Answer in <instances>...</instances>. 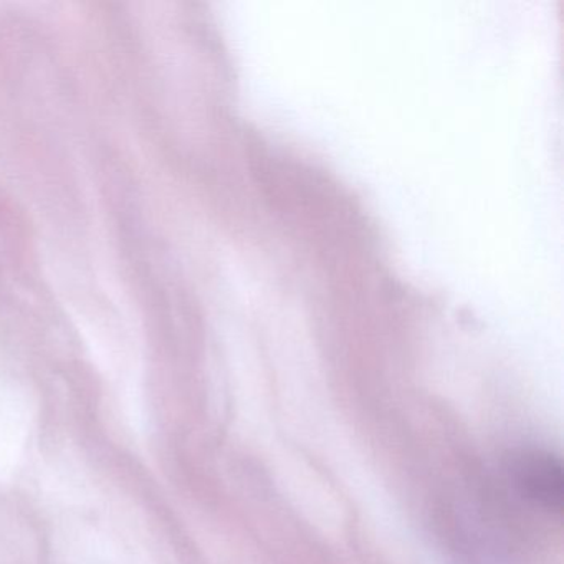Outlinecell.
<instances>
[{
    "label": "cell",
    "instance_id": "cell-1",
    "mask_svg": "<svg viewBox=\"0 0 564 564\" xmlns=\"http://www.w3.org/2000/svg\"><path fill=\"white\" fill-rule=\"evenodd\" d=\"M508 470L528 500L550 511H563L564 477L560 458L540 448H520L508 457Z\"/></svg>",
    "mask_w": 564,
    "mask_h": 564
}]
</instances>
